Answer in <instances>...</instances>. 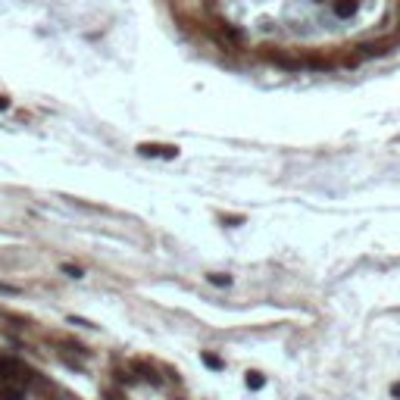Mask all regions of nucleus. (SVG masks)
I'll use <instances>...</instances> for the list:
<instances>
[{"label":"nucleus","instance_id":"nucleus-1","mask_svg":"<svg viewBox=\"0 0 400 400\" xmlns=\"http://www.w3.org/2000/svg\"><path fill=\"white\" fill-rule=\"evenodd\" d=\"M335 13L338 16H353L356 13V0H335Z\"/></svg>","mask_w":400,"mask_h":400}]
</instances>
